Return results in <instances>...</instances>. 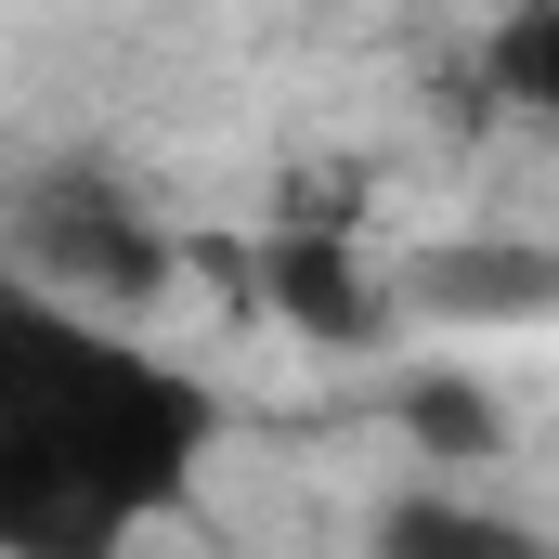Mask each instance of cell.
<instances>
[{"instance_id": "obj_3", "label": "cell", "mask_w": 559, "mask_h": 559, "mask_svg": "<svg viewBox=\"0 0 559 559\" xmlns=\"http://www.w3.org/2000/svg\"><path fill=\"white\" fill-rule=\"evenodd\" d=\"M274 312L312 325V338H365L378 325V299L352 286V248L338 235H274Z\"/></svg>"}, {"instance_id": "obj_2", "label": "cell", "mask_w": 559, "mask_h": 559, "mask_svg": "<svg viewBox=\"0 0 559 559\" xmlns=\"http://www.w3.org/2000/svg\"><path fill=\"white\" fill-rule=\"evenodd\" d=\"M13 274L79 299V312H131V299L169 286V235L131 209V182H105L79 156V169H39L13 195Z\"/></svg>"}, {"instance_id": "obj_4", "label": "cell", "mask_w": 559, "mask_h": 559, "mask_svg": "<svg viewBox=\"0 0 559 559\" xmlns=\"http://www.w3.org/2000/svg\"><path fill=\"white\" fill-rule=\"evenodd\" d=\"M404 429H417L429 455H495V391H468V378H417V391H404Z\"/></svg>"}, {"instance_id": "obj_5", "label": "cell", "mask_w": 559, "mask_h": 559, "mask_svg": "<svg viewBox=\"0 0 559 559\" xmlns=\"http://www.w3.org/2000/svg\"><path fill=\"white\" fill-rule=\"evenodd\" d=\"M495 66H508V92H521V105H547V118H559V0L534 13V26H508V52H495Z\"/></svg>"}, {"instance_id": "obj_1", "label": "cell", "mask_w": 559, "mask_h": 559, "mask_svg": "<svg viewBox=\"0 0 559 559\" xmlns=\"http://www.w3.org/2000/svg\"><path fill=\"white\" fill-rule=\"evenodd\" d=\"M209 455V391L118 352L79 299L0 286V547H105Z\"/></svg>"}]
</instances>
